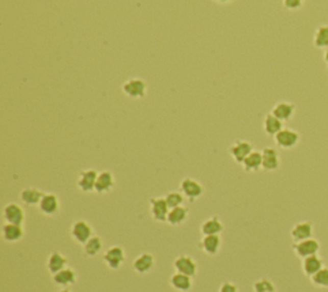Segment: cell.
<instances>
[{
  "label": "cell",
  "instance_id": "obj_24",
  "mask_svg": "<svg viewBox=\"0 0 328 292\" xmlns=\"http://www.w3.org/2000/svg\"><path fill=\"white\" fill-rule=\"evenodd\" d=\"M66 267H68V259L66 258V255H63L59 251H54L49 255L46 260V268L50 272V274H56L59 271L64 269Z\"/></svg>",
  "mask_w": 328,
  "mask_h": 292
},
{
  "label": "cell",
  "instance_id": "obj_6",
  "mask_svg": "<svg viewBox=\"0 0 328 292\" xmlns=\"http://www.w3.org/2000/svg\"><path fill=\"white\" fill-rule=\"evenodd\" d=\"M292 250H294L295 255L302 260V259L308 258V256L317 255L320 250V244L317 238H313L312 237V238L294 242Z\"/></svg>",
  "mask_w": 328,
  "mask_h": 292
},
{
  "label": "cell",
  "instance_id": "obj_37",
  "mask_svg": "<svg viewBox=\"0 0 328 292\" xmlns=\"http://www.w3.org/2000/svg\"><path fill=\"white\" fill-rule=\"evenodd\" d=\"M214 2L218 4H229V3H231L232 0H214Z\"/></svg>",
  "mask_w": 328,
  "mask_h": 292
},
{
  "label": "cell",
  "instance_id": "obj_15",
  "mask_svg": "<svg viewBox=\"0 0 328 292\" xmlns=\"http://www.w3.org/2000/svg\"><path fill=\"white\" fill-rule=\"evenodd\" d=\"M155 267V256L152 253H145L139 254L135 258L134 263H132V269L136 272L137 274H147L153 271V268Z\"/></svg>",
  "mask_w": 328,
  "mask_h": 292
},
{
  "label": "cell",
  "instance_id": "obj_11",
  "mask_svg": "<svg viewBox=\"0 0 328 292\" xmlns=\"http://www.w3.org/2000/svg\"><path fill=\"white\" fill-rule=\"evenodd\" d=\"M251 151H254V146H253L251 142L246 141V140H237L229 149L231 158L239 164H241Z\"/></svg>",
  "mask_w": 328,
  "mask_h": 292
},
{
  "label": "cell",
  "instance_id": "obj_17",
  "mask_svg": "<svg viewBox=\"0 0 328 292\" xmlns=\"http://www.w3.org/2000/svg\"><path fill=\"white\" fill-rule=\"evenodd\" d=\"M313 233H314V224L310 221H302L292 227L290 236H291L292 241L299 242L302 241V240L312 238Z\"/></svg>",
  "mask_w": 328,
  "mask_h": 292
},
{
  "label": "cell",
  "instance_id": "obj_10",
  "mask_svg": "<svg viewBox=\"0 0 328 292\" xmlns=\"http://www.w3.org/2000/svg\"><path fill=\"white\" fill-rule=\"evenodd\" d=\"M97 176H99V172L94 168H87L80 172L76 181V184L80 191L86 192V194L95 191V184H96Z\"/></svg>",
  "mask_w": 328,
  "mask_h": 292
},
{
  "label": "cell",
  "instance_id": "obj_27",
  "mask_svg": "<svg viewBox=\"0 0 328 292\" xmlns=\"http://www.w3.org/2000/svg\"><path fill=\"white\" fill-rule=\"evenodd\" d=\"M242 168L247 173H254V172L263 169V156L262 151H251L249 155L245 158V161L241 163Z\"/></svg>",
  "mask_w": 328,
  "mask_h": 292
},
{
  "label": "cell",
  "instance_id": "obj_13",
  "mask_svg": "<svg viewBox=\"0 0 328 292\" xmlns=\"http://www.w3.org/2000/svg\"><path fill=\"white\" fill-rule=\"evenodd\" d=\"M200 249L208 256H215L219 254L222 249L221 234H208L203 236L200 241Z\"/></svg>",
  "mask_w": 328,
  "mask_h": 292
},
{
  "label": "cell",
  "instance_id": "obj_25",
  "mask_svg": "<svg viewBox=\"0 0 328 292\" xmlns=\"http://www.w3.org/2000/svg\"><path fill=\"white\" fill-rule=\"evenodd\" d=\"M223 229V223H222L221 218L217 216L207 218L203 222L201 226H200V231H201L203 236H208V234H221Z\"/></svg>",
  "mask_w": 328,
  "mask_h": 292
},
{
  "label": "cell",
  "instance_id": "obj_29",
  "mask_svg": "<svg viewBox=\"0 0 328 292\" xmlns=\"http://www.w3.org/2000/svg\"><path fill=\"white\" fill-rule=\"evenodd\" d=\"M103 245H104V242H103V238L100 236H94L84 244V253L86 256H90V258H94V256L99 255L103 250Z\"/></svg>",
  "mask_w": 328,
  "mask_h": 292
},
{
  "label": "cell",
  "instance_id": "obj_21",
  "mask_svg": "<svg viewBox=\"0 0 328 292\" xmlns=\"http://www.w3.org/2000/svg\"><path fill=\"white\" fill-rule=\"evenodd\" d=\"M53 282L57 286L68 287L77 282V272L71 267H66L64 269L59 271L58 273L53 274Z\"/></svg>",
  "mask_w": 328,
  "mask_h": 292
},
{
  "label": "cell",
  "instance_id": "obj_2",
  "mask_svg": "<svg viewBox=\"0 0 328 292\" xmlns=\"http://www.w3.org/2000/svg\"><path fill=\"white\" fill-rule=\"evenodd\" d=\"M94 236V228L86 219H77L71 224V237L74 242L84 245Z\"/></svg>",
  "mask_w": 328,
  "mask_h": 292
},
{
  "label": "cell",
  "instance_id": "obj_5",
  "mask_svg": "<svg viewBox=\"0 0 328 292\" xmlns=\"http://www.w3.org/2000/svg\"><path fill=\"white\" fill-rule=\"evenodd\" d=\"M300 134L296 129L292 128H282L279 134L274 136V142L280 149L284 150H291V149L296 148L300 142Z\"/></svg>",
  "mask_w": 328,
  "mask_h": 292
},
{
  "label": "cell",
  "instance_id": "obj_1",
  "mask_svg": "<svg viewBox=\"0 0 328 292\" xmlns=\"http://www.w3.org/2000/svg\"><path fill=\"white\" fill-rule=\"evenodd\" d=\"M103 261L112 271H118L126 261V251L122 246H111L103 254Z\"/></svg>",
  "mask_w": 328,
  "mask_h": 292
},
{
  "label": "cell",
  "instance_id": "obj_8",
  "mask_svg": "<svg viewBox=\"0 0 328 292\" xmlns=\"http://www.w3.org/2000/svg\"><path fill=\"white\" fill-rule=\"evenodd\" d=\"M37 208H39V211L42 216L54 217L61 210V200H59V198L56 194L45 192Z\"/></svg>",
  "mask_w": 328,
  "mask_h": 292
},
{
  "label": "cell",
  "instance_id": "obj_30",
  "mask_svg": "<svg viewBox=\"0 0 328 292\" xmlns=\"http://www.w3.org/2000/svg\"><path fill=\"white\" fill-rule=\"evenodd\" d=\"M313 45L317 49H327L328 47V24H320L317 27L313 35Z\"/></svg>",
  "mask_w": 328,
  "mask_h": 292
},
{
  "label": "cell",
  "instance_id": "obj_39",
  "mask_svg": "<svg viewBox=\"0 0 328 292\" xmlns=\"http://www.w3.org/2000/svg\"><path fill=\"white\" fill-rule=\"evenodd\" d=\"M269 292H276V291H269Z\"/></svg>",
  "mask_w": 328,
  "mask_h": 292
},
{
  "label": "cell",
  "instance_id": "obj_36",
  "mask_svg": "<svg viewBox=\"0 0 328 292\" xmlns=\"http://www.w3.org/2000/svg\"><path fill=\"white\" fill-rule=\"evenodd\" d=\"M323 61L328 64V47L327 49H324V53H323Z\"/></svg>",
  "mask_w": 328,
  "mask_h": 292
},
{
  "label": "cell",
  "instance_id": "obj_32",
  "mask_svg": "<svg viewBox=\"0 0 328 292\" xmlns=\"http://www.w3.org/2000/svg\"><path fill=\"white\" fill-rule=\"evenodd\" d=\"M166 198L167 204H168L169 209L179 208V206H182L185 203V195L182 194L181 191H171L164 196Z\"/></svg>",
  "mask_w": 328,
  "mask_h": 292
},
{
  "label": "cell",
  "instance_id": "obj_35",
  "mask_svg": "<svg viewBox=\"0 0 328 292\" xmlns=\"http://www.w3.org/2000/svg\"><path fill=\"white\" fill-rule=\"evenodd\" d=\"M218 292H239V288H237V286L235 283H232V282L230 281H226L221 284Z\"/></svg>",
  "mask_w": 328,
  "mask_h": 292
},
{
  "label": "cell",
  "instance_id": "obj_4",
  "mask_svg": "<svg viewBox=\"0 0 328 292\" xmlns=\"http://www.w3.org/2000/svg\"><path fill=\"white\" fill-rule=\"evenodd\" d=\"M122 92L130 99H142L146 96L147 84L145 79L139 78V77L129 78L122 85Z\"/></svg>",
  "mask_w": 328,
  "mask_h": 292
},
{
  "label": "cell",
  "instance_id": "obj_22",
  "mask_svg": "<svg viewBox=\"0 0 328 292\" xmlns=\"http://www.w3.org/2000/svg\"><path fill=\"white\" fill-rule=\"evenodd\" d=\"M192 277L186 276L184 273H173L169 278V283H171L172 288L176 289L179 292H189L190 289L194 286V282H192Z\"/></svg>",
  "mask_w": 328,
  "mask_h": 292
},
{
  "label": "cell",
  "instance_id": "obj_7",
  "mask_svg": "<svg viewBox=\"0 0 328 292\" xmlns=\"http://www.w3.org/2000/svg\"><path fill=\"white\" fill-rule=\"evenodd\" d=\"M173 268L179 273H184L186 276L192 277V278L196 277L197 271H199L197 261L191 255H186V254H181L174 259Z\"/></svg>",
  "mask_w": 328,
  "mask_h": 292
},
{
  "label": "cell",
  "instance_id": "obj_12",
  "mask_svg": "<svg viewBox=\"0 0 328 292\" xmlns=\"http://www.w3.org/2000/svg\"><path fill=\"white\" fill-rule=\"evenodd\" d=\"M3 219L6 223L12 224H21L23 226L24 219H26V213L23 208L17 203H8L3 208Z\"/></svg>",
  "mask_w": 328,
  "mask_h": 292
},
{
  "label": "cell",
  "instance_id": "obj_20",
  "mask_svg": "<svg viewBox=\"0 0 328 292\" xmlns=\"http://www.w3.org/2000/svg\"><path fill=\"white\" fill-rule=\"evenodd\" d=\"M44 194L45 192H42L37 187H26V189H23L19 192V200L27 206H37L41 201Z\"/></svg>",
  "mask_w": 328,
  "mask_h": 292
},
{
  "label": "cell",
  "instance_id": "obj_14",
  "mask_svg": "<svg viewBox=\"0 0 328 292\" xmlns=\"http://www.w3.org/2000/svg\"><path fill=\"white\" fill-rule=\"evenodd\" d=\"M263 156V169L267 172H274L281 167V158L277 149L272 146H267L262 150Z\"/></svg>",
  "mask_w": 328,
  "mask_h": 292
},
{
  "label": "cell",
  "instance_id": "obj_33",
  "mask_svg": "<svg viewBox=\"0 0 328 292\" xmlns=\"http://www.w3.org/2000/svg\"><path fill=\"white\" fill-rule=\"evenodd\" d=\"M254 292H269V291H276V286L270 279L268 278H259L254 282L253 284Z\"/></svg>",
  "mask_w": 328,
  "mask_h": 292
},
{
  "label": "cell",
  "instance_id": "obj_3",
  "mask_svg": "<svg viewBox=\"0 0 328 292\" xmlns=\"http://www.w3.org/2000/svg\"><path fill=\"white\" fill-rule=\"evenodd\" d=\"M180 191L185 195L187 200L195 201L205 194V187L197 179L191 178V177H185L180 183Z\"/></svg>",
  "mask_w": 328,
  "mask_h": 292
},
{
  "label": "cell",
  "instance_id": "obj_16",
  "mask_svg": "<svg viewBox=\"0 0 328 292\" xmlns=\"http://www.w3.org/2000/svg\"><path fill=\"white\" fill-rule=\"evenodd\" d=\"M116 187V177L111 171H103L99 172L97 176L96 184H95V192L100 195L109 194L112 190Z\"/></svg>",
  "mask_w": 328,
  "mask_h": 292
},
{
  "label": "cell",
  "instance_id": "obj_38",
  "mask_svg": "<svg viewBox=\"0 0 328 292\" xmlns=\"http://www.w3.org/2000/svg\"><path fill=\"white\" fill-rule=\"evenodd\" d=\"M57 292H72V291H69L68 288H63V289H61V291H57Z\"/></svg>",
  "mask_w": 328,
  "mask_h": 292
},
{
  "label": "cell",
  "instance_id": "obj_9",
  "mask_svg": "<svg viewBox=\"0 0 328 292\" xmlns=\"http://www.w3.org/2000/svg\"><path fill=\"white\" fill-rule=\"evenodd\" d=\"M169 210L171 209H169L164 196H157V198L150 199V216L155 222H159V223L167 222Z\"/></svg>",
  "mask_w": 328,
  "mask_h": 292
},
{
  "label": "cell",
  "instance_id": "obj_40",
  "mask_svg": "<svg viewBox=\"0 0 328 292\" xmlns=\"http://www.w3.org/2000/svg\"><path fill=\"white\" fill-rule=\"evenodd\" d=\"M327 71H328V66H327Z\"/></svg>",
  "mask_w": 328,
  "mask_h": 292
},
{
  "label": "cell",
  "instance_id": "obj_26",
  "mask_svg": "<svg viewBox=\"0 0 328 292\" xmlns=\"http://www.w3.org/2000/svg\"><path fill=\"white\" fill-rule=\"evenodd\" d=\"M189 216L190 209L185 205L171 209L168 213V218H167V223L172 227H180L189 219Z\"/></svg>",
  "mask_w": 328,
  "mask_h": 292
},
{
  "label": "cell",
  "instance_id": "obj_19",
  "mask_svg": "<svg viewBox=\"0 0 328 292\" xmlns=\"http://www.w3.org/2000/svg\"><path fill=\"white\" fill-rule=\"evenodd\" d=\"M2 237L6 242H14L21 241L24 237V228L21 224H12V223H4L2 227Z\"/></svg>",
  "mask_w": 328,
  "mask_h": 292
},
{
  "label": "cell",
  "instance_id": "obj_28",
  "mask_svg": "<svg viewBox=\"0 0 328 292\" xmlns=\"http://www.w3.org/2000/svg\"><path fill=\"white\" fill-rule=\"evenodd\" d=\"M282 128H284V122L281 119L277 118L276 116H273L272 113H268L265 116L264 121H263V129H264V132L268 136L274 137Z\"/></svg>",
  "mask_w": 328,
  "mask_h": 292
},
{
  "label": "cell",
  "instance_id": "obj_34",
  "mask_svg": "<svg viewBox=\"0 0 328 292\" xmlns=\"http://www.w3.org/2000/svg\"><path fill=\"white\" fill-rule=\"evenodd\" d=\"M305 2L307 0H282V4L287 11H299L304 7Z\"/></svg>",
  "mask_w": 328,
  "mask_h": 292
},
{
  "label": "cell",
  "instance_id": "obj_18",
  "mask_svg": "<svg viewBox=\"0 0 328 292\" xmlns=\"http://www.w3.org/2000/svg\"><path fill=\"white\" fill-rule=\"evenodd\" d=\"M295 112H296V105H295L294 103H290V101H279L277 104H274L270 113H272L273 116H276L279 119H281L282 122H287L294 118Z\"/></svg>",
  "mask_w": 328,
  "mask_h": 292
},
{
  "label": "cell",
  "instance_id": "obj_23",
  "mask_svg": "<svg viewBox=\"0 0 328 292\" xmlns=\"http://www.w3.org/2000/svg\"><path fill=\"white\" fill-rule=\"evenodd\" d=\"M323 267H324L323 259L320 258L318 254L317 255H312V256H308V258L302 259V263H301L302 273H304L308 278H310V277L314 276V274L317 273V272H319Z\"/></svg>",
  "mask_w": 328,
  "mask_h": 292
},
{
  "label": "cell",
  "instance_id": "obj_31",
  "mask_svg": "<svg viewBox=\"0 0 328 292\" xmlns=\"http://www.w3.org/2000/svg\"><path fill=\"white\" fill-rule=\"evenodd\" d=\"M310 282L318 288H328V267H323L319 272L310 277Z\"/></svg>",
  "mask_w": 328,
  "mask_h": 292
}]
</instances>
